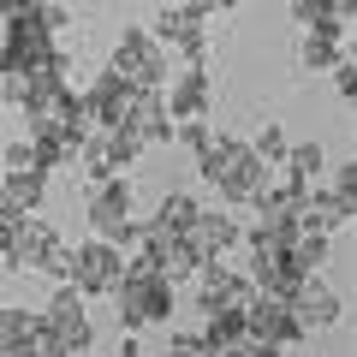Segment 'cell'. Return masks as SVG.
Listing matches in <instances>:
<instances>
[{"label": "cell", "mask_w": 357, "mask_h": 357, "mask_svg": "<svg viewBox=\"0 0 357 357\" xmlns=\"http://www.w3.org/2000/svg\"><path fill=\"white\" fill-rule=\"evenodd\" d=\"M0 119H6V107H0Z\"/></svg>", "instance_id": "1f68e13d"}, {"label": "cell", "mask_w": 357, "mask_h": 357, "mask_svg": "<svg viewBox=\"0 0 357 357\" xmlns=\"http://www.w3.org/2000/svg\"><path fill=\"white\" fill-rule=\"evenodd\" d=\"M42 197H48V173H6L0 178V208L6 215H42Z\"/></svg>", "instance_id": "e0dca14e"}, {"label": "cell", "mask_w": 357, "mask_h": 357, "mask_svg": "<svg viewBox=\"0 0 357 357\" xmlns=\"http://www.w3.org/2000/svg\"><path fill=\"white\" fill-rule=\"evenodd\" d=\"M197 161H203V178L227 197V208L232 203H256V191H262V178H268V167L250 155L244 137H215Z\"/></svg>", "instance_id": "7a4b0ae2"}, {"label": "cell", "mask_w": 357, "mask_h": 357, "mask_svg": "<svg viewBox=\"0 0 357 357\" xmlns=\"http://www.w3.org/2000/svg\"><path fill=\"white\" fill-rule=\"evenodd\" d=\"M42 24H48V36H66L72 30V13H66L60 0H42Z\"/></svg>", "instance_id": "484cf974"}, {"label": "cell", "mask_w": 357, "mask_h": 357, "mask_svg": "<svg viewBox=\"0 0 357 357\" xmlns=\"http://www.w3.org/2000/svg\"><path fill=\"white\" fill-rule=\"evenodd\" d=\"M286 310H292V321H298V333H328L333 321L345 316V298L333 292L321 274H310L304 286H298L292 298H286Z\"/></svg>", "instance_id": "ba28073f"}, {"label": "cell", "mask_w": 357, "mask_h": 357, "mask_svg": "<svg viewBox=\"0 0 357 357\" xmlns=\"http://www.w3.org/2000/svg\"><path fill=\"white\" fill-rule=\"evenodd\" d=\"M173 143H185L191 155H203L208 143H215V131H208V119H185V126H173Z\"/></svg>", "instance_id": "cb8c5ba5"}, {"label": "cell", "mask_w": 357, "mask_h": 357, "mask_svg": "<svg viewBox=\"0 0 357 357\" xmlns=\"http://www.w3.org/2000/svg\"><path fill=\"white\" fill-rule=\"evenodd\" d=\"M238 220L227 215V208H203V215L191 220V232H185V244L197 250V262H227V250L238 244Z\"/></svg>", "instance_id": "4fadbf2b"}, {"label": "cell", "mask_w": 357, "mask_h": 357, "mask_svg": "<svg viewBox=\"0 0 357 357\" xmlns=\"http://www.w3.org/2000/svg\"><path fill=\"white\" fill-rule=\"evenodd\" d=\"M191 286H197L203 316H215V310H244V298H250V280H244L238 268H227V262H203Z\"/></svg>", "instance_id": "8fae6325"}, {"label": "cell", "mask_w": 357, "mask_h": 357, "mask_svg": "<svg viewBox=\"0 0 357 357\" xmlns=\"http://www.w3.org/2000/svg\"><path fill=\"white\" fill-rule=\"evenodd\" d=\"M333 18V0H292V24L298 30H316Z\"/></svg>", "instance_id": "603a6c76"}, {"label": "cell", "mask_w": 357, "mask_h": 357, "mask_svg": "<svg viewBox=\"0 0 357 357\" xmlns=\"http://www.w3.org/2000/svg\"><path fill=\"white\" fill-rule=\"evenodd\" d=\"M149 36L161 42V48H178V54H185V66H203L208 60V30H203V18L185 13V6H167V13L155 18Z\"/></svg>", "instance_id": "30bf717a"}, {"label": "cell", "mask_w": 357, "mask_h": 357, "mask_svg": "<svg viewBox=\"0 0 357 357\" xmlns=\"http://www.w3.org/2000/svg\"><path fill=\"white\" fill-rule=\"evenodd\" d=\"M345 48H351V24L328 18V24H316V30L298 36V66H304V72H333V66L345 60Z\"/></svg>", "instance_id": "5bb4252c"}, {"label": "cell", "mask_w": 357, "mask_h": 357, "mask_svg": "<svg viewBox=\"0 0 357 357\" xmlns=\"http://www.w3.org/2000/svg\"><path fill=\"white\" fill-rule=\"evenodd\" d=\"M6 268H13V274H24V280L48 274L54 286H66V238H60L42 215H30L24 232H18V244L6 250Z\"/></svg>", "instance_id": "8992f818"}, {"label": "cell", "mask_w": 357, "mask_h": 357, "mask_svg": "<svg viewBox=\"0 0 357 357\" xmlns=\"http://www.w3.org/2000/svg\"><path fill=\"white\" fill-rule=\"evenodd\" d=\"M197 333H203L208 357H215V351H232V345H244V340H250V333H244V310H215V316H208Z\"/></svg>", "instance_id": "d6986e66"}, {"label": "cell", "mask_w": 357, "mask_h": 357, "mask_svg": "<svg viewBox=\"0 0 357 357\" xmlns=\"http://www.w3.org/2000/svg\"><path fill=\"white\" fill-rule=\"evenodd\" d=\"M167 357H208V345H203V333H197V328H185V333L167 340Z\"/></svg>", "instance_id": "d4e9b609"}, {"label": "cell", "mask_w": 357, "mask_h": 357, "mask_svg": "<svg viewBox=\"0 0 357 357\" xmlns=\"http://www.w3.org/2000/svg\"><path fill=\"white\" fill-rule=\"evenodd\" d=\"M161 102H167V114H173V126H185V119H208V102H215L208 72H203V66H185L178 77H167Z\"/></svg>", "instance_id": "7c38bea8"}, {"label": "cell", "mask_w": 357, "mask_h": 357, "mask_svg": "<svg viewBox=\"0 0 357 357\" xmlns=\"http://www.w3.org/2000/svg\"><path fill=\"white\" fill-rule=\"evenodd\" d=\"M107 72H114L119 84H131V89H167L173 66H167V48L149 36V30H126V36L114 42V60H107Z\"/></svg>", "instance_id": "52a82bcc"}, {"label": "cell", "mask_w": 357, "mask_h": 357, "mask_svg": "<svg viewBox=\"0 0 357 357\" xmlns=\"http://www.w3.org/2000/svg\"><path fill=\"white\" fill-rule=\"evenodd\" d=\"M333 18H340V24H351V18H357V0H333Z\"/></svg>", "instance_id": "f546056e"}, {"label": "cell", "mask_w": 357, "mask_h": 357, "mask_svg": "<svg viewBox=\"0 0 357 357\" xmlns=\"http://www.w3.org/2000/svg\"><path fill=\"white\" fill-rule=\"evenodd\" d=\"M178 6H185V13H197V18H208V13H232L238 0H178Z\"/></svg>", "instance_id": "f1b7e54d"}, {"label": "cell", "mask_w": 357, "mask_h": 357, "mask_svg": "<svg viewBox=\"0 0 357 357\" xmlns=\"http://www.w3.org/2000/svg\"><path fill=\"white\" fill-rule=\"evenodd\" d=\"M333 89H340L345 102L357 96V66H351V60H340V66H333Z\"/></svg>", "instance_id": "83f0119b"}, {"label": "cell", "mask_w": 357, "mask_h": 357, "mask_svg": "<svg viewBox=\"0 0 357 357\" xmlns=\"http://www.w3.org/2000/svg\"><path fill=\"white\" fill-rule=\"evenodd\" d=\"M24 220H30V215H6V208H0V256H6V250L18 244V232H24Z\"/></svg>", "instance_id": "4316f807"}, {"label": "cell", "mask_w": 357, "mask_h": 357, "mask_svg": "<svg viewBox=\"0 0 357 357\" xmlns=\"http://www.w3.org/2000/svg\"><path fill=\"white\" fill-rule=\"evenodd\" d=\"M286 173H292V178H304V185H316V178L328 173V149H321V137L292 143V149H286Z\"/></svg>", "instance_id": "ffe728a7"}, {"label": "cell", "mask_w": 357, "mask_h": 357, "mask_svg": "<svg viewBox=\"0 0 357 357\" xmlns=\"http://www.w3.org/2000/svg\"><path fill=\"white\" fill-rule=\"evenodd\" d=\"M89 298H77L72 286H54L48 310H36V351L42 357H89V340H96V328H89Z\"/></svg>", "instance_id": "6da1fadb"}, {"label": "cell", "mask_w": 357, "mask_h": 357, "mask_svg": "<svg viewBox=\"0 0 357 357\" xmlns=\"http://www.w3.org/2000/svg\"><path fill=\"white\" fill-rule=\"evenodd\" d=\"M286 149H292V137H286V126H280V119L256 126V137H250V155H256L262 167H286Z\"/></svg>", "instance_id": "44dd1931"}, {"label": "cell", "mask_w": 357, "mask_h": 357, "mask_svg": "<svg viewBox=\"0 0 357 357\" xmlns=\"http://www.w3.org/2000/svg\"><path fill=\"white\" fill-rule=\"evenodd\" d=\"M119 274H126V250L114 238H96L89 232L84 244H66V286L77 298H107L119 286Z\"/></svg>", "instance_id": "5b68a950"}, {"label": "cell", "mask_w": 357, "mask_h": 357, "mask_svg": "<svg viewBox=\"0 0 357 357\" xmlns=\"http://www.w3.org/2000/svg\"><path fill=\"white\" fill-rule=\"evenodd\" d=\"M0 161H6V173H48V167L36 161V143H30V137H13Z\"/></svg>", "instance_id": "7402d4cb"}, {"label": "cell", "mask_w": 357, "mask_h": 357, "mask_svg": "<svg viewBox=\"0 0 357 357\" xmlns=\"http://www.w3.org/2000/svg\"><path fill=\"white\" fill-rule=\"evenodd\" d=\"M197 215H203V203H197V197H185V191H167V197H161V208H155V220H149V227H155V232H167V238H185Z\"/></svg>", "instance_id": "ac0fdd59"}, {"label": "cell", "mask_w": 357, "mask_h": 357, "mask_svg": "<svg viewBox=\"0 0 357 357\" xmlns=\"http://www.w3.org/2000/svg\"><path fill=\"white\" fill-rule=\"evenodd\" d=\"M244 333H250V340L280 345V351L304 340L298 321H292V310H286V298H268V292H250V298H244Z\"/></svg>", "instance_id": "9c48e42d"}, {"label": "cell", "mask_w": 357, "mask_h": 357, "mask_svg": "<svg viewBox=\"0 0 357 357\" xmlns=\"http://www.w3.org/2000/svg\"><path fill=\"white\" fill-rule=\"evenodd\" d=\"M119 357H143V345H137V333H126V345H119Z\"/></svg>", "instance_id": "4dcf8cb0"}, {"label": "cell", "mask_w": 357, "mask_h": 357, "mask_svg": "<svg viewBox=\"0 0 357 357\" xmlns=\"http://www.w3.org/2000/svg\"><path fill=\"white\" fill-rule=\"evenodd\" d=\"M0 357H42L36 351V310H24V304L0 310Z\"/></svg>", "instance_id": "2e32d148"}, {"label": "cell", "mask_w": 357, "mask_h": 357, "mask_svg": "<svg viewBox=\"0 0 357 357\" xmlns=\"http://www.w3.org/2000/svg\"><path fill=\"white\" fill-rule=\"evenodd\" d=\"M131 208H137V185H131L126 173L96 178L84 191V227H96V238H114L119 250H131V238L143 232V220L131 215Z\"/></svg>", "instance_id": "3957f363"}, {"label": "cell", "mask_w": 357, "mask_h": 357, "mask_svg": "<svg viewBox=\"0 0 357 357\" xmlns=\"http://www.w3.org/2000/svg\"><path fill=\"white\" fill-rule=\"evenodd\" d=\"M107 298L119 304L126 333H137V328H149V321H167V316H173L178 286H167L161 274H149V268H131V262H126V274H119V286H114Z\"/></svg>", "instance_id": "277c9868"}, {"label": "cell", "mask_w": 357, "mask_h": 357, "mask_svg": "<svg viewBox=\"0 0 357 357\" xmlns=\"http://www.w3.org/2000/svg\"><path fill=\"white\" fill-rule=\"evenodd\" d=\"M84 114H89V126H96V131L126 126V114H131V84H119L114 72H102L96 84L84 89Z\"/></svg>", "instance_id": "9a60e30c"}]
</instances>
